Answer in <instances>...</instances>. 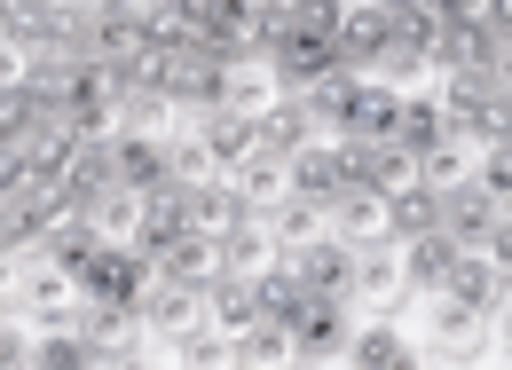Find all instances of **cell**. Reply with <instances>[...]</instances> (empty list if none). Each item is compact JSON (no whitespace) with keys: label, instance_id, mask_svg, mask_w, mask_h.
<instances>
[{"label":"cell","instance_id":"4316f807","mask_svg":"<svg viewBox=\"0 0 512 370\" xmlns=\"http://www.w3.org/2000/svg\"><path fill=\"white\" fill-rule=\"evenodd\" d=\"M229 182H237V197H245V213L260 221V213L284 197V158H276V150H253V158L229 166Z\"/></svg>","mask_w":512,"mask_h":370},{"label":"cell","instance_id":"d590c367","mask_svg":"<svg viewBox=\"0 0 512 370\" xmlns=\"http://www.w3.org/2000/svg\"><path fill=\"white\" fill-rule=\"evenodd\" d=\"M16 276H24V252L0 245V315H16Z\"/></svg>","mask_w":512,"mask_h":370},{"label":"cell","instance_id":"7a4b0ae2","mask_svg":"<svg viewBox=\"0 0 512 370\" xmlns=\"http://www.w3.org/2000/svg\"><path fill=\"white\" fill-rule=\"evenodd\" d=\"M434 229H442L457 252H497V260H512V197H497L489 182H449L434 189Z\"/></svg>","mask_w":512,"mask_h":370},{"label":"cell","instance_id":"1f68e13d","mask_svg":"<svg viewBox=\"0 0 512 370\" xmlns=\"http://www.w3.org/2000/svg\"><path fill=\"white\" fill-rule=\"evenodd\" d=\"M473 174V142H457V134H442L426 158H418V182L426 189H449V182H465Z\"/></svg>","mask_w":512,"mask_h":370},{"label":"cell","instance_id":"4dcf8cb0","mask_svg":"<svg viewBox=\"0 0 512 370\" xmlns=\"http://www.w3.org/2000/svg\"><path fill=\"white\" fill-rule=\"evenodd\" d=\"M300 292H308V284H300V268H292V260H268V268L253 276V300H260V315H276V323L292 315V300H300Z\"/></svg>","mask_w":512,"mask_h":370},{"label":"cell","instance_id":"484cf974","mask_svg":"<svg viewBox=\"0 0 512 370\" xmlns=\"http://www.w3.org/2000/svg\"><path fill=\"white\" fill-rule=\"evenodd\" d=\"M260 221H268V237H276V245L292 252V245H308V237H323V197H300V189H284V197H276Z\"/></svg>","mask_w":512,"mask_h":370},{"label":"cell","instance_id":"74e56055","mask_svg":"<svg viewBox=\"0 0 512 370\" xmlns=\"http://www.w3.org/2000/svg\"><path fill=\"white\" fill-rule=\"evenodd\" d=\"M363 8H410V0H363Z\"/></svg>","mask_w":512,"mask_h":370},{"label":"cell","instance_id":"6da1fadb","mask_svg":"<svg viewBox=\"0 0 512 370\" xmlns=\"http://www.w3.org/2000/svg\"><path fill=\"white\" fill-rule=\"evenodd\" d=\"M442 103V126L457 142H505L512 134V71H442V87H426Z\"/></svg>","mask_w":512,"mask_h":370},{"label":"cell","instance_id":"d4e9b609","mask_svg":"<svg viewBox=\"0 0 512 370\" xmlns=\"http://www.w3.org/2000/svg\"><path fill=\"white\" fill-rule=\"evenodd\" d=\"M276 363H292V339H284L276 315H260V323H245L229 339V370H276Z\"/></svg>","mask_w":512,"mask_h":370},{"label":"cell","instance_id":"2e32d148","mask_svg":"<svg viewBox=\"0 0 512 370\" xmlns=\"http://www.w3.org/2000/svg\"><path fill=\"white\" fill-rule=\"evenodd\" d=\"M142 331H150V339H182V331H197V323H205V292H190V284H166V276H158V284H150V292H142Z\"/></svg>","mask_w":512,"mask_h":370},{"label":"cell","instance_id":"e575fe53","mask_svg":"<svg viewBox=\"0 0 512 370\" xmlns=\"http://www.w3.org/2000/svg\"><path fill=\"white\" fill-rule=\"evenodd\" d=\"M418 8H434L442 24H473V16H489V0H418Z\"/></svg>","mask_w":512,"mask_h":370},{"label":"cell","instance_id":"44dd1931","mask_svg":"<svg viewBox=\"0 0 512 370\" xmlns=\"http://www.w3.org/2000/svg\"><path fill=\"white\" fill-rule=\"evenodd\" d=\"M339 182H347V174H339V142H331V134L300 142V150L284 158V189H300V197H331Z\"/></svg>","mask_w":512,"mask_h":370},{"label":"cell","instance_id":"9a60e30c","mask_svg":"<svg viewBox=\"0 0 512 370\" xmlns=\"http://www.w3.org/2000/svg\"><path fill=\"white\" fill-rule=\"evenodd\" d=\"M339 363H363V370H410V331L394 315H355L347 331V355Z\"/></svg>","mask_w":512,"mask_h":370},{"label":"cell","instance_id":"277c9868","mask_svg":"<svg viewBox=\"0 0 512 370\" xmlns=\"http://www.w3.org/2000/svg\"><path fill=\"white\" fill-rule=\"evenodd\" d=\"M347 331H355V308L331 300V292H300L292 315H284L292 363H339V355H347Z\"/></svg>","mask_w":512,"mask_h":370},{"label":"cell","instance_id":"7402d4cb","mask_svg":"<svg viewBox=\"0 0 512 370\" xmlns=\"http://www.w3.org/2000/svg\"><path fill=\"white\" fill-rule=\"evenodd\" d=\"M276 95H284V87L268 79V63H260V56L221 63V111H245V119H260V111H268Z\"/></svg>","mask_w":512,"mask_h":370},{"label":"cell","instance_id":"7c38bea8","mask_svg":"<svg viewBox=\"0 0 512 370\" xmlns=\"http://www.w3.org/2000/svg\"><path fill=\"white\" fill-rule=\"evenodd\" d=\"M182 111L158 95V79H111V134H174Z\"/></svg>","mask_w":512,"mask_h":370},{"label":"cell","instance_id":"8d00e7d4","mask_svg":"<svg viewBox=\"0 0 512 370\" xmlns=\"http://www.w3.org/2000/svg\"><path fill=\"white\" fill-rule=\"evenodd\" d=\"M16 79H24V48L0 32V87H16Z\"/></svg>","mask_w":512,"mask_h":370},{"label":"cell","instance_id":"f546056e","mask_svg":"<svg viewBox=\"0 0 512 370\" xmlns=\"http://www.w3.org/2000/svg\"><path fill=\"white\" fill-rule=\"evenodd\" d=\"M111 245H142V189H127V182H111L103 197H95V213H87Z\"/></svg>","mask_w":512,"mask_h":370},{"label":"cell","instance_id":"ab89813d","mask_svg":"<svg viewBox=\"0 0 512 370\" xmlns=\"http://www.w3.org/2000/svg\"><path fill=\"white\" fill-rule=\"evenodd\" d=\"M8 8H16V0H0V24H8Z\"/></svg>","mask_w":512,"mask_h":370},{"label":"cell","instance_id":"d6a6232c","mask_svg":"<svg viewBox=\"0 0 512 370\" xmlns=\"http://www.w3.org/2000/svg\"><path fill=\"white\" fill-rule=\"evenodd\" d=\"M16 363H32V323L24 315H0V370H16Z\"/></svg>","mask_w":512,"mask_h":370},{"label":"cell","instance_id":"f1b7e54d","mask_svg":"<svg viewBox=\"0 0 512 370\" xmlns=\"http://www.w3.org/2000/svg\"><path fill=\"white\" fill-rule=\"evenodd\" d=\"M87 363H95V347H87L79 323H40L32 331V370H87Z\"/></svg>","mask_w":512,"mask_h":370},{"label":"cell","instance_id":"e0dca14e","mask_svg":"<svg viewBox=\"0 0 512 370\" xmlns=\"http://www.w3.org/2000/svg\"><path fill=\"white\" fill-rule=\"evenodd\" d=\"M111 166L127 189H150L174 174V134H111Z\"/></svg>","mask_w":512,"mask_h":370},{"label":"cell","instance_id":"f35d334b","mask_svg":"<svg viewBox=\"0 0 512 370\" xmlns=\"http://www.w3.org/2000/svg\"><path fill=\"white\" fill-rule=\"evenodd\" d=\"M142 8H182V0H142Z\"/></svg>","mask_w":512,"mask_h":370},{"label":"cell","instance_id":"8fae6325","mask_svg":"<svg viewBox=\"0 0 512 370\" xmlns=\"http://www.w3.org/2000/svg\"><path fill=\"white\" fill-rule=\"evenodd\" d=\"M323 229L347 237V245H394V237H386V197L363 189V182H339L323 197Z\"/></svg>","mask_w":512,"mask_h":370},{"label":"cell","instance_id":"4fadbf2b","mask_svg":"<svg viewBox=\"0 0 512 370\" xmlns=\"http://www.w3.org/2000/svg\"><path fill=\"white\" fill-rule=\"evenodd\" d=\"M237 221H253L245 213V197H237V182L229 174H205V182H190V197H182V229H197V237H229Z\"/></svg>","mask_w":512,"mask_h":370},{"label":"cell","instance_id":"ffe728a7","mask_svg":"<svg viewBox=\"0 0 512 370\" xmlns=\"http://www.w3.org/2000/svg\"><path fill=\"white\" fill-rule=\"evenodd\" d=\"M394 260H402V284L426 300V292H442V276H449V260H457V245H449L442 229H418V237H402V245H394Z\"/></svg>","mask_w":512,"mask_h":370},{"label":"cell","instance_id":"5bb4252c","mask_svg":"<svg viewBox=\"0 0 512 370\" xmlns=\"http://www.w3.org/2000/svg\"><path fill=\"white\" fill-rule=\"evenodd\" d=\"M284 260L300 268V284H308V292L347 300V276H355V245H347V237H331V229H323V237H308V245H292Z\"/></svg>","mask_w":512,"mask_h":370},{"label":"cell","instance_id":"603a6c76","mask_svg":"<svg viewBox=\"0 0 512 370\" xmlns=\"http://www.w3.org/2000/svg\"><path fill=\"white\" fill-rule=\"evenodd\" d=\"M253 142H260V150H276V158H292L300 142H316V119H308V103H300V95H276V103H268V111L253 119Z\"/></svg>","mask_w":512,"mask_h":370},{"label":"cell","instance_id":"52a82bcc","mask_svg":"<svg viewBox=\"0 0 512 370\" xmlns=\"http://www.w3.org/2000/svg\"><path fill=\"white\" fill-rule=\"evenodd\" d=\"M142 260H150V276L190 284V292H213V284H221V245H213V237H197V229H166V237H150Z\"/></svg>","mask_w":512,"mask_h":370},{"label":"cell","instance_id":"836d02e7","mask_svg":"<svg viewBox=\"0 0 512 370\" xmlns=\"http://www.w3.org/2000/svg\"><path fill=\"white\" fill-rule=\"evenodd\" d=\"M24 182H32V158H24V142H16V134H0V197H16Z\"/></svg>","mask_w":512,"mask_h":370},{"label":"cell","instance_id":"9c48e42d","mask_svg":"<svg viewBox=\"0 0 512 370\" xmlns=\"http://www.w3.org/2000/svg\"><path fill=\"white\" fill-rule=\"evenodd\" d=\"M268 79H276V87H284V95H300V87H316L323 71H347V63H339V48H331V40H323V32H276V40H268Z\"/></svg>","mask_w":512,"mask_h":370},{"label":"cell","instance_id":"83f0119b","mask_svg":"<svg viewBox=\"0 0 512 370\" xmlns=\"http://www.w3.org/2000/svg\"><path fill=\"white\" fill-rule=\"evenodd\" d=\"M95 245H103V229H95V221H87V213H64V221H56V229H48V237H40V260H56V268H71V276H79V268H87V260H95Z\"/></svg>","mask_w":512,"mask_h":370},{"label":"cell","instance_id":"ac0fdd59","mask_svg":"<svg viewBox=\"0 0 512 370\" xmlns=\"http://www.w3.org/2000/svg\"><path fill=\"white\" fill-rule=\"evenodd\" d=\"M182 126L205 142V158H213L221 174H229L237 158H253V150H260V142H253V119H245V111H221V103H213V111H197V119H182Z\"/></svg>","mask_w":512,"mask_h":370},{"label":"cell","instance_id":"30bf717a","mask_svg":"<svg viewBox=\"0 0 512 370\" xmlns=\"http://www.w3.org/2000/svg\"><path fill=\"white\" fill-rule=\"evenodd\" d=\"M56 221H64V189L56 182H24L16 197H0V245L8 252H32Z\"/></svg>","mask_w":512,"mask_h":370},{"label":"cell","instance_id":"3957f363","mask_svg":"<svg viewBox=\"0 0 512 370\" xmlns=\"http://www.w3.org/2000/svg\"><path fill=\"white\" fill-rule=\"evenodd\" d=\"M221 63H229V56H213L197 32H182L166 56L150 63V79H158V95H166L182 119H197V111H213V103H221Z\"/></svg>","mask_w":512,"mask_h":370},{"label":"cell","instance_id":"5b68a950","mask_svg":"<svg viewBox=\"0 0 512 370\" xmlns=\"http://www.w3.org/2000/svg\"><path fill=\"white\" fill-rule=\"evenodd\" d=\"M347 308L355 315H402L418 308V292L402 284V260H394V245H355V276H347Z\"/></svg>","mask_w":512,"mask_h":370},{"label":"cell","instance_id":"cb8c5ba5","mask_svg":"<svg viewBox=\"0 0 512 370\" xmlns=\"http://www.w3.org/2000/svg\"><path fill=\"white\" fill-rule=\"evenodd\" d=\"M268 260H284V245L268 237V221H237V229L221 237V276H245V284H253Z\"/></svg>","mask_w":512,"mask_h":370},{"label":"cell","instance_id":"d6986e66","mask_svg":"<svg viewBox=\"0 0 512 370\" xmlns=\"http://www.w3.org/2000/svg\"><path fill=\"white\" fill-rule=\"evenodd\" d=\"M442 134H449V126H442V103H434L426 87H410V95L394 103V119H386V142H394V150H410V158H426Z\"/></svg>","mask_w":512,"mask_h":370},{"label":"cell","instance_id":"8992f818","mask_svg":"<svg viewBox=\"0 0 512 370\" xmlns=\"http://www.w3.org/2000/svg\"><path fill=\"white\" fill-rule=\"evenodd\" d=\"M158 276H150V260H142V245H95V260L79 268V292L87 300H111V308H142V292H150Z\"/></svg>","mask_w":512,"mask_h":370},{"label":"cell","instance_id":"ba28073f","mask_svg":"<svg viewBox=\"0 0 512 370\" xmlns=\"http://www.w3.org/2000/svg\"><path fill=\"white\" fill-rule=\"evenodd\" d=\"M79 308V276L56 268V260H40V252H24V276H16V315L40 331V323H71Z\"/></svg>","mask_w":512,"mask_h":370}]
</instances>
